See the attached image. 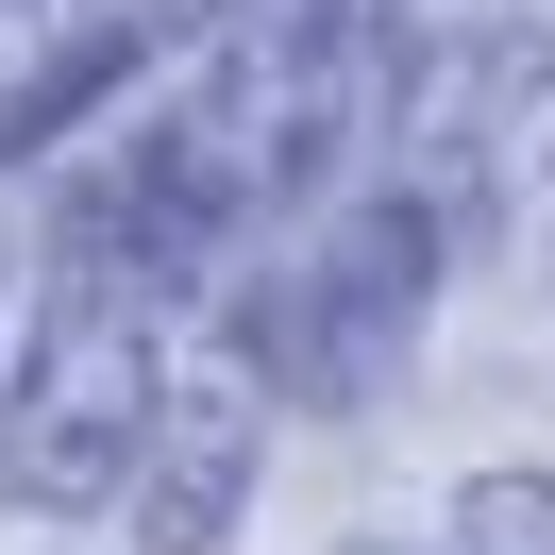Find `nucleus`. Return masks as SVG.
<instances>
[{
	"instance_id": "2",
	"label": "nucleus",
	"mask_w": 555,
	"mask_h": 555,
	"mask_svg": "<svg viewBox=\"0 0 555 555\" xmlns=\"http://www.w3.org/2000/svg\"><path fill=\"white\" fill-rule=\"evenodd\" d=\"M152 421H169V320L102 253L35 236L17 353H0V521H118Z\"/></svg>"
},
{
	"instance_id": "7",
	"label": "nucleus",
	"mask_w": 555,
	"mask_h": 555,
	"mask_svg": "<svg viewBox=\"0 0 555 555\" xmlns=\"http://www.w3.org/2000/svg\"><path fill=\"white\" fill-rule=\"evenodd\" d=\"M337 555H454V539H404V521H353Z\"/></svg>"
},
{
	"instance_id": "4",
	"label": "nucleus",
	"mask_w": 555,
	"mask_h": 555,
	"mask_svg": "<svg viewBox=\"0 0 555 555\" xmlns=\"http://www.w3.org/2000/svg\"><path fill=\"white\" fill-rule=\"evenodd\" d=\"M270 488V387L219 353V371H169V421H152L135 488H118V555H219Z\"/></svg>"
},
{
	"instance_id": "1",
	"label": "nucleus",
	"mask_w": 555,
	"mask_h": 555,
	"mask_svg": "<svg viewBox=\"0 0 555 555\" xmlns=\"http://www.w3.org/2000/svg\"><path fill=\"white\" fill-rule=\"evenodd\" d=\"M438 270H454V219L421 203L404 169H371L353 203H320L270 270L219 286V353H236L270 404H304V421H371L387 387L421 371V337H438Z\"/></svg>"
},
{
	"instance_id": "3",
	"label": "nucleus",
	"mask_w": 555,
	"mask_h": 555,
	"mask_svg": "<svg viewBox=\"0 0 555 555\" xmlns=\"http://www.w3.org/2000/svg\"><path fill=\"white\" fill-rule=\"evenodd\" d=\"M555 102V0H472V17H421V68H404V135L387 169L454 219V253L505 219V169Z\"/></svg>"
},
{
	"instance_id": "10",
	"label": "nucleus",
	"mask_w": 555,
	"mask_h": 555,
	"mask_svg": "<svg viewBox=\"0 0 555 555\" xmlns=\"http://www.w3.org/2000/svg\"><path fill=\"white\" fill-rule=\"evenodd\" d=\"M0 286H35V270H17V236H0Z\"/></svg>"
},
{
	"instance_id": "6",
	"label": "nucleus",
	"mask_w": 555,
	"mask_h": 555,
	"mask_svg": "<svg viewBox=\"0 0 555 555\" xmlns=\"http://www.w3.org/2000/svg\"><path fill=\"white\" fill-rule=\"evenodd\" d=\"M438 539L454 555H555V472H472L438 505Z\"/></svg>"
},
{
	"instance_id": "11",
	"label": "nucleus",
	"mask_w": 555,
	"mask_h": 555,
	"mask_svg": "<svg viewBox=\"0 0 555 555\" xmlns=\"http://www.w3.org/2000/svg\"><path fill=\"white\" fill-rule=\"evenodd\" d=\"M539 169H555V152H539Z\"/></svg>"
},
{
	"instance_id": "9",
	"label": "nucleus",
	"mask_w": 555,
	"mask_h": 555,
	"mask_svg": "<svg viewBox=\"0 0 555 555\" xmlns=\"http://www.w3.org/2000/svg\"><path fill=\"white\" fill-rule=\"evenodd\" d=\"M169 17H185V35H203V17H219V0H169Z\"/></svg>"
},
{
	"instance_id": "8",
	"label": "nucleus",
	"mask_w": 555,
	"mask_h": 555,
	"mask_svg": "<svg viewBox=\"0 0 555 555\" xmlns=\"http://www.w3.org/2000/svg\"><path fill=\"white\" fill-rule=\"evenodd\" d=\"M0 17H17V35H35V17H51V0H0Z\"/></svg>"
},
{
	"instance_id": "5",
	"label": "nucleus",
	"mask_w": 555,
	"mask_h": 555,
	"mask_svg": "<svg viewBox=\"0 0 555 555\" xmlns=\"http://www.w3.org/2000/svg\"><path fill=\"white\" fill-rule=\"evenodd\" d=\"M152 68H185V17H169V0H51L35 35L0 51V169H35V152L102 135Z\"/></svg>"
}]
</instances>
